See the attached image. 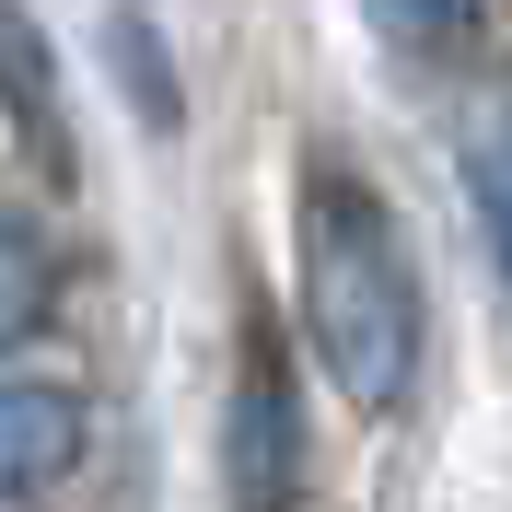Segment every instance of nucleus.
I'll return each instance as SVG.
<instances>
[{
	"mask_svg": "<svg viewBox=\"0 0 512 512\" xmlns=\"http://www.w3.org/2000/svg\"><path fill=\"white\" fill-rule=\"evenodd\" d=\"M303 326L350 408H408L431 361V291H419L408 222L361 187L338 152L303 163Z\"/></svg>",
	"mask_w": 512,
	"mask_h": 512,
	"instance_id": "f257e3e1",
	"label": "nucleus"
},
{
	"mask_svg": "<svg viewBox=\"0 0 512 512\" xmlns=\"http://www.w3.org/2000/svg\"><path fill=\"white\" fill-rule=\"evenodd\" d=\"M222 478H233V512H280L291 478H303V408H291V373L268 350L245 361L233 384V419H222Z\"/></svg>",
	"mask_w": 512,
	"mask_h": 512,
	"instance_id": "f03ea898",
	"label": "nucleus"
},
{
	"mask_svg": "<svg viewBox=\"0 0 512 512\" xmlns=\"http://www.w3.org/2000/svg\"><path fill=\"white\" fill-rule=\"evenodd\" d=\"M82 466V396L70 384H0V512Z\"/></svg>",
	"mask_w": 512,
	"mask_h": 512,
	"instance_id": "7ed1b4c3",
	"label": "nucleus"
},
{
	"mask_svg": "<svg viewBox=\"0 0 512 512\" xmlns=\"http://www.w3.org/2000/svg\"><path fill=\"white\" fill-rule=\"evenodd\" d=\"M0 94H12V117H24L35 163H70V117H59V82H47V47H35V24L0 0Z\"/></svg>",
	"mask_w": 512,
	"mask_h": 512,
	"instance_id": "20e7f679",
	"label": "nucleus"
},
{
	"mask_svg": "<svg viewBox=\"0 0 512 512\" xmlns=\"http://www.w3.org/2000/svg\"><path fill=\"white\" fill-rule=\"evenodd\" d=\"M466 163H478V210H489V245H501V280H512V94H489L466 117Z\"/></svg>",
	"mask_w": 512,
	"mask_h": 512,
	"instance_id": "39448f33",
	"label": "nucleus"
},
{
	"mask_svg": "<svg viewBox=\"0 0 512 512\" xmlns=\"http://www.w3.org/2000/svg\"><path fill=\"white\" fill-rule=\"evenodd\" d=\"M35 315H47V245H35L24 222H0V350H12Z\"/></svg>",
	"mask_w": 512,
	"mask_h": 512,
	"instance_id": "423d86ee",
	"label": "nucleus"
}]
</instances>
